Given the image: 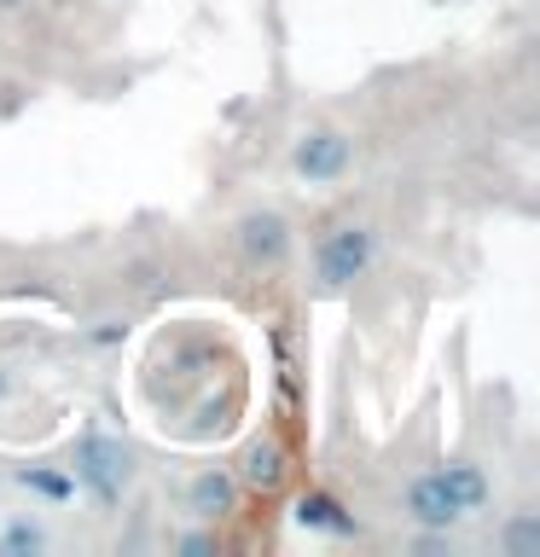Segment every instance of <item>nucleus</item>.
Instances as JSON below:
<instances>
[{"label": "nucleus", "mask_w": 540, "mask_h": 557, "mask_svg": "<svg viewBox=\"0 0 540 557\" xmlns=\"http://www.w3.org/2000/svg\"><path fill=\"white\" fill-rule=\"evenodd\" d=\"M314 290L320 296H343L355 290L366 273L378 268V226L366 215H331L320 233H314Z\"/></svg>", "instance_id": "1"}, {"label": "nucleus", "mask_w": 540, "mask_h": 557, "mask_svg": "<svg viewBox=\"0 0 540 557\" xmlns=\"http://www.w3.org/2000/svg\"><path fill=\"white\" fill-rule=\"evenodd\" d=\"M226 238H233V256H238V268L244 273H256V278H279V273H291V261H296V221H291V209L285 203H244L233 226H226Z\"/></svg>", "instance_id": "2"}, {"label": "nucleus", "mask_w": 540, "mask_h": 557, "mask_svg": "<svg viewBox=\"0 0 540 557\" xmlns=\"http://www.w3.org/2000/svg\"><path fill=\"white\" fill-rule=\"evenodd\" d=\"M285 163L303 186H343L360 163V146L348 128H338V122H308V128L291 139Z\"/></svg>", "instance_id": "3"}, {"label": "nucleus", "mask_w": 540, "mask_h": 557, "mask_svg": "<svg viewBox=\"0 0 540 557\" xmlns=\"http://www.w3.org/2000/svg\"><path fill=\"white\" fill-rule=\"evenodd\" d=\"M134 476H139L134 447L111 442V435H87V442L76 447V482H82L99 505H122V494L134 487Z\"/></svg>", "instance_id": "4"}, {"label": "nucleus", "mask_w": 540, "mask_h": 557, "mask_svg": "<svg viewBox=\"0 0 540 557\" xmlns=\"http://www.w3.org/2000/svg\"><path fill=\"white\" fill-rule=\"evenodd\" d=\"M401 517L413 522V529H459V505H453L447 494V482L435 476V465L430 470H413L407 482H401Z\"/></svg>", "instance_id": "5"}, {"label": "nucleus", "mask_w": 540, "mask_h": 557, "mask_svg": "<svg viewBox=\"0 0 540 557\" xmlns=\"http://www.w3.org/2000/svg\"><path fill=\"white\" fill-rule=\"evenodd\" d=\"M435 476L447 482V494H453V505H459L465 522H477V517L494 511V470H488L482 459H470V453H453L447 465H435Z\"/></svg>", "instance_id": "6"}, {"label": "nucleus", "mask_w": 540, "mask_h": 557, "mask_svg": "<svg viewBox=\"0 0 540 557\" xmlns=\"http://www.w3.org/2000/svg\"><path fill=\"white\" fill-rule=\"evenodd\" d=\"M238 499H244V487L233 476V465H204L186 482V517H198V522H226L238 511Z\"/></svg>", "instance_id": "7"}, {"label": "nucleus", "mask_w": 540, "mask_h": 557, "mask_svg": "<svg viewBox=\"0 0 540 557\" xmlns=\"http://www.w3.org/2000/svg\"><path fill=\"white\" fill-rule=\"evenodd\" d=\"M233 476H238V487H250V494H279L285 476H291V459H285V447H279L273 435H256V442L238 453Z\"/></svg>", "instance_id": "8"}, {"label": "nucleus", "mask_w": 540, "mask_h": 557, "mask_svg": "<svg viewBox=\"0 0 540 557\" xmlns=\"http://www.w3.org/2000/svg\"><path fill=\"white\" fill-rule=\"evenodd\" d=\"M494 546L505 557H540V511H535V505H517V511L500 522Z\"/></svg>", "instance_id": "9"}, {"label": "nucleus", "mask_w": 540, "mask_h": 557, "mask_svg": "<svg viewBox=\"0 0 540 557\" xmlns=\"http://www.w3.org/2000/svg\"><path fill=\"white\" fill-rule=\"evenodd\" d=\"M47 546V529H41V522H29L24 511H17L12 522H7V529H0V552H41Z\"/></svg>", "instance_id": "10"}, {"label": "nucleus", "mask_w": 540, "mask_h": 557, "mask_svg": "<svg viewBox=\"0 0 540 557\" xmlns=\"http://www.w3.org/2000/svg\"><path fill=\"white\" fill-rule=\"evenodd\" d=\"M296 522H303V529H348V522L338 517V499H326V494H308Z\"/></svg>", "instance_id": "11"}, {"label": "nucleus", "mask_w": 540, "mask_h": 557, "mask_svg": "<svg viewBox=\"0 0 540 557\" xmlns=\"http://www.w3.org/2000/svg\"><path fill=\"white\" fill-rule=\"evenodd\" d=\"M174 552H221V534H216V522H204V529H192L174 540Z\"/></svg>", "instance_id": "12"}, {"label": "nucleus", "mask_w": 540, "mask_h": 557, "mask_svg": "<svg viewBox=\"0 0 540 557\" xmlns=\"http://www.w3.org/2000/svg\"><path fill=\"white\" fill-rule=\"evenodd\" d=\"M12 7H17V0H0V12H12Z\"/></svg>", "instance_id": "13"}]
</instances>
